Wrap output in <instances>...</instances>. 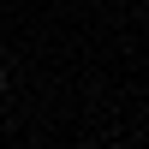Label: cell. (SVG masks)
<instances>
[{"instance_id": "cell-1", "label": "cell", "mask_w": 149, "mask_h": 149, "mask_svg": "<svg viewBox=\"0 0 149 149\" xmlns=\"http://www.w3.org/2000/svg\"><path fill=\"white\" fill-rule=\"evenodd\" d=\"M0 84H6V66H0Z\"/></svg>"}]
</instances>
